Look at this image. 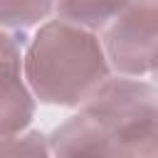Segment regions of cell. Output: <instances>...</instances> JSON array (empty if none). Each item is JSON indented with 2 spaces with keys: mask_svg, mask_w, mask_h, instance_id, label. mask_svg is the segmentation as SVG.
Returning <instances> with one entry per match:
<instances>
[{
  "mask_svg": "<svg viewBox=\"0 0 158 158\" xmlns=\"http://www.w3.org/2000/svg\"><path fill=\"white\" fill-rule=\"evenodd\" d=\"M0 158H52L49 138L40 131H22L0 138Z\"/></svg>",
  "mask_w": 158,
  "mask_h": 158,
  "instance_id": "cell-7",
  "label": "cell"
},
{
  "mask_svg": "<svg viewBox=\"0 0 158 158\" xmlns=\"http://www.w3.org/2000/svg\"><path fill=\"white\" fill-rule=\"evenodd\" d=\"M133 0H54L57 20L96 32L116 20Z\"/></svg>",
  "mask_w": 158,
  "mask_h": 158,
  "instance_id": "cell-5",
  "label": "cell"
},
{
  "mask_svg": "<svg viewBox=\"0 0 158 158\" xmlns=\"http://www.w3.org/2000/svg\"><path fill=\"white\" fill-rule=\"evenodd\" d=\"M22 72L32 96L49 106H81L111 79L101 37L57 17L27 42Z\"/></svg>",
  "mask_w": 158,
  "mask_h": 158,
  "instance_id": "cell-1",
  "label": "cell"
},
{
  "mask_svg": "<svg viewBox=\"0 0 158 158\" xmlns=\"http://www.w3.org/2000/svg\"><path fill=\"white\" fill-rule=\"evenodd\" d=\"M35 116V96L22 72V47L0 30V138L22 133Z\"/></svg>",
  "mask_w": 158,
  "mask_h": 158,
  "instance_id": "cell-3",
  "label": "cell"
},
{
  "mask_svg": "<svg viewBox=\"0 0 158 158\" xmlns=\"http://www.w3.org/2000/svg\"><path fill=\"white\" fill-rule=\"evenodd\" d=\"M54 12V0H0V30H27Z\"/></svg>",
  "mask_w": 158,
  "mask_h": 158,
  "instance_id": "cell-6",
  "label": "cell"
},
{
  "mask_svg": "<svg viewBox=\"0 0 158 158\" xmlns=\"http://www.w3.org/2000/svg\"><path fill=\"white\" fill-rule=\"evenodd\" d=\"M111 72L158 86V0H133L101 30Z\"/></svg>",
  "mask_w": 158,
  "mask_h": 158,
  "instance_id": "cell-2",
  "label": "cell"
},
{
  "mask_svg": "<svg viewBox=\"0 0 158 158\" xmlns=\"http://www.w3.org/2000/svg\"><path fill=\"white\" fill-rule=\"evenodd\" d=\"M104 158H158V116H141L114 126L101 141Z\"/></svg>",
  "mask_w": 158,
  "mask_h": 158,
  "instance_id": "cell-4",
  "label": "cell"
}]
</instances>
